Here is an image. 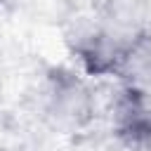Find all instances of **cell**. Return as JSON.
Segmentation results:
<instances>
[{
	"label": "cell",
	"mask_w": 151,
	"mask_h": 151,
	"mask_svg": "<svg viewBox=\"0 0 151 151\" xmlns=\"http://www.w3.org/2000/svg\"><path fill=\"white\" fill-rule=\"evenodd\" d=\"M42 111L54 127L78 130L94 111L92 94L85 80L71 68H52L42 87Z\"/></svg>",
	"instance_id": "6da1fadb"
},
{
	"label": "cell",
	"mask_w": 151,
	"mask_h": 151,
	"mask_svg": "<svg viewBox=\"0 0 151 151\" xmlns=\"http://www.w3.org/2000/svg\"><path fill=\"white\" fill-rule=\"evenodd\" d=\"M111 130L130 151H151V90L123 85L111 101Z\"/></svg>",
	"instance_id": "7a4b0ae2"
},
{
	"label": "cell",
	"mask_w": 151,
	"mask_h": 151,
	"mask_svg": "<svg viewBox=\"0 0 151 151\" xmlns=\"http://www.w3.org/2000/svg\"><path fill=\"white\" fill-rule=\"evenodd\" d=\"M125 40L127 38H120L118 33H113L109 28L94 26V28H87L76 35L73 54L87 76H94V78L116 76Z\"/></svg>",
	"instance_id": "3957f363"
},
{
	"label": "cell",
	"mask_w": 151,
	"mask_h": 151,
	"mask_svg": "<svg viewBox=\"0 0 151 151\" xmlns=\"http://www.w3.org/2000/svg\"><path fill=\"white\" fill-rule=\"evenodd\" d=\"M116 78L127 87L151 90V33H134L125 40Z\"/></svg>",
	"instance_id": "277c9868"
}]
</instances>
